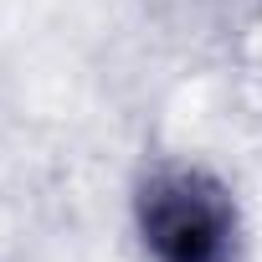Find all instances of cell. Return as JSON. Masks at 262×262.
Wrapping results in <instances>:
<instances>
[{"instance_id": "cell-1", "label": "cell", "mask_w": 262, "mask_h": 262, "mask_svg": "<svg viewBox=\"0 0 262 262\" xmlns=\"http://www.w3.org/2000/svg\"><path fill=\"white\" fill-rule=\"evenodd\" d=\"M134 231L149 262H242V206L206 165H149L134 185Z\"/></svg>"}]
</instances>
